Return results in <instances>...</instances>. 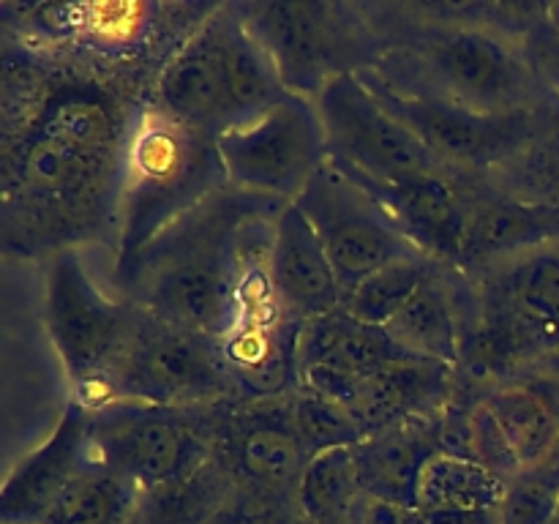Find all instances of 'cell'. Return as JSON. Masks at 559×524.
Segmentation results:
<instances>
[{"instance_id": "obj_6", "label": "cell", "mask_w": 559, "mask_h": 524, "mask_svg": "<svg viewBox=\"0 0 559 524\" xmlns=\"http://www.w3.org/2000/svg\"><path fill=\"white\" fill-rule=\"evenodd\" d=\"M205 409L156 407L131 398L91 407L93 458L151 495L213 456Z\"/></svg>"}, {"instance_id": "obj_20", "label": "cell", "mask_w": 559, "mask_h": 524, "mask_svg": "<svg viewBox=\"0 0 559 524\" xmlns=\"http://www.w3.org/2000/svg\"><path fill=\"white\" fill-rule=\"evenodd\" d=\"M331 162V158H328ZM333 164V162H331ZM342 169V167H338ZM347 178L364 186L374 200L382 202L388 213L396 218L402 233L424 251L426 257H448V260H464L469 233V213L464 211L462 200L451 189L445 175L409 180V183L385 186L366 180L360 175L347 172Z\"/></svg>"}, {"instance_id": "obj_4", "label": "cell", "mask_w": 559, "mask_h": 524, "mask_svg": "<svg viewBox=\"0 0 559 524\" xmlns=\"http://www.w3.org/2000/svg\"><path fill=\"white\" fill-rule=\"evenodd\" d=\"M287 93L238 9L222 5L164 66L156 109L189 129L218 136Z\"/></svg>"}, {"instance_id": "obj_17", "label": "cell", "mask_w": 559, "mask_h": 524, "mask_svg": "<svg viewBox=\"0 0 559 524\" xmlns=\"http://www.w3.org/2000/svg\"><path fill=\"white\" fill-rule=\"evenodd\" d=\"M93 462L91 407L71 402L41 448L22 458L0 495V524H44L66 486Z\"/></svg>"}, {"instance_id": "obj_1", "label": "cell", "mask_w": 559, "mask_h": 524, "mask_svg": "<svg viewBox=\"0 0 559 524\" xmlns=\"http://www.w3.org/2000/svg\"><path fill=\"white\" fill-rule=\"evenodd\" d=\"M287 202L227 186L158 235L118 282L134 289L136 306L167 325L222 338L238 317L246 235Z\"/></svg>"}, {"instance_id": "obj_16", "label": "cell", "mask_w": 559, "mask_h": 524, "mask_svg": "<svg viewBox=\"0 0 559 524\" xmlns=\"http://www.w3.org/2000/svg\"><path fill=\"white\" fill-rule=\"evenodd\" d=\"M369 91L440 158L442 164H489L519 145L524 120L519 112L480 115L420 91L388 82L377 71H360Z\"/></svg>"}, {"instance_id": "obj_13", "label": "cell", "mask_w": 559, "mask_h": 524, "mask_svg": "<svg viewBox=\"0 0 559 524\" xmlns=\"http://www.w3.org/2000/svg\"><path fill=\"white\" fill-rule=\"evenodd\" d=\"M304 320L284 311L267 278V260L246 262L238 317L218 338V353L240 402L287 398L300 391L298 349Z\"/></svg>"}, {"instance_id": "obj_26", "label": "cell", "mask_w": 559, "mask_h": 524, "mask_svg": "<svg viewBox=\"0 0 559 524\" xmlns=\"http://www.w3.org/2000/svg\"><path fill=\"white\" fill-rule=\"evenodd\" d=\"M364 502L355 448L311 456L295 486V505L306 524H358Z\"/></svg>"}, {"instance_id": "obj_14", "label": "cell", "mask_w": 559, "mask_h": 524, "mask_svg": "<svg viewBox=\"0 0 559 524\" xmlns=\"http://www.w3.org/2000/svg\"><path fill=\"white\" fill-rule=\"evenodd\" d=\"M213 458L246 489L295 497L306 456L287 398L224 402L207 418Z\"/></svg>"}, {"instance_id": "obj_28", "label": "cell", "mask_w": 559, "mask_h": 524, "mask_svg": "<svg viewBox=\"0 0 559 524\" xmlns=\"http://www.w3.org/2000/svg\"><path fill=\"white\" fill-rule=\"evenodd\" d=\"M235 489L233 475L211 456L186 478L142 495L134 524H211Z\"/></svg>"}, {"instance_id": "obj_19", "label": "cell", "mask_w": 559, "mask_h": 524, "mask_svg": "<svg viewBox=\"0 0 559 524\" xmlns=\"http://www.w3.org/2000/svg\"><path fill=\"white\" fill-rule=\"evenodd\" d=\"M486 284V314L513 327L533 353L559 342V240L491 262Z\"/></svg>"}, {"instance_id": "obj_34", "label": "cell", "mask_w": 559, "mask_h": 524, "mask_svg": "<svg viewBox=\"0 0 559 524\" xmlns=\"http://www.w3.org/2000/svg\"><path fill=\"white\" fill-rule=\"evenodd\" d=\"M358 524H431V522L418 505H402V502L377 500V497L366 495Z\"/></svg>"}, {"instance_id": "obj_18", "label": "cell", "mask_w": 559, "mask_h": 524, "mask_svg": "<svg viewBox=\"0 0 559 524\" xmlns=\"http://www.w3.org/2000/svg\"><path fill=\"white\" fill-rule=\"evenodd\" d=\"M267 278L278 303L298 320L342 309L344 293L320 235L295 202L282 207L267 243Z\"/></svg>"}, {"instance_id": "obj_31", "label": "cell", "mask_w": 559, "mask_h": 524, "mask_svg": "<svg viewBox=\"0 0 559 524\" xmlns=\"http://www.w3.org/2000/svg\"><path fill=\"white\" fill-rule=\"evenodd\" d=\"M289 407H293L295 431L309 458L333 448H355L369 437L366 426L349 409L304 388L289 396Z\"/></svg>"}, {"instance_id": "obj_21", "label": "cell", "mask_w": 559, "mask_h": 524, "mask_svg": "<svg viewBox=\"0 0 559 524\" xmlns=\"http://www.w3.org/2000/svg\"><path fill=\"white\" fill-rule=\"evenodd\" d=\"M426 418L371 431L355 445L358 475L369 497L402 505H418V486L429 458L440 451L437 429H426Z\"/></svg>"}, {"instance_id": "obj_36", "label": "cell", "mask_w": 559, "mask_h": 524, "mask_svg": "<svg viewBox=\"0 0 559 524\" xmlns=\"http://www.w3.org/2000/svg\"><path fill=\"white\" fill-rule=\"evenodd\" d=\"M431 524H500L497 513H478V516H456V519H429Z\"/></svg>"}, {"instance_id": "obj_9", "label": "cell", "mask_w": 559, "mask_h": 524, "mask_svg": "<svg viewBox=\"0 0 559 524\" xmlns=\"http://www.w3.org/2000/svg\"><path fill=\"white\" fill-rule=\"evenodd\" d=\"M112 398L178 409L240 402L216 338L167 325L147 311L109 377L107 402Z\"/></svg>"}, {"instance_id": "obj_11", "label": "cell", "mask_w": 559, "mask_h": 524, "mask_svg": "<svg viewBox=\"0 0 559 524\" xmlns=\"http://www.w3.org/2000/svg\"><path fill=\"white\" fill-rule=\"evenodd\" d=\"M142 309L136 303H115L93 284L74 249L55 254L47 278L49 338L80 391L107 393L109 377L123 358Z\"/></svg>"}, {"instance_id": "obj_25", "label": "cell", "mask_w": 559, "mask_h": 524, "mask_svg": "<svg viewBox=\"0 0 559 524\" xmlns=\"http://www.w3.org/2000/svg\"><path fill=\"white\" fill-rule=\"evenodd\" d=\"M385 331L404 353L415 355V358L437 360L445 366L462 364V322H459L451 293L437 278V271L409 298V303L388 322Z\"/></svg>"}, {"instance_id": "obj_35", "label": "cell", "mask_w": 559, "mask_h": 524, "mask_svg": "<svg viewBox=\"0 0 559 524\" xmlns=\"http://www.w3.org/2000/svg\"><path fill=\"white\" fill-rule=\"evenodd\" d=\"M530 60H533L535 69H538L551 85L559 87V36L549 25L540 27L533 36V44H530Z\"/></svg>"}, {"instance_id": "obj_8", "label": "cell", "mask_w": 559, "mask_h": 524, "mask_svg": "<svg viewBox=\"0 0 559 524\" xmlns=\"http://www.w3.org/2000/svg\"><path fill=\"white\" fill-rule=\"evenodd\" d=\"M235 9L265 47L284 87L295 96L317 102L331 80L360 74L371 66L358 22H353L344 5L265 0Z\"/></svg>"}, {"instance_id": "obj_24", "label": "cell", "mask_w": 559, "mask_h": 524, "mask_svg": "<svg viewBox=\"0 0 559 524\" xmlns=\"http://www.w3.org/2000/svg\"><path fill=\"white\" fill-rule=\"evenodd\" d=\"M506 484V478L473 458L437 451L420 475L418 508L429 519L497 513Z\"/></svg>"}, {"instance_id": "obj_7", "label": "cell", "mask_w": 559, "mask_h": 524, "mask_svg": "<svg viewBox=\"0 0 559 524\" xmlns=\"http://www.w3.org/2000/svg\"><path fill=\"white\" fill-rule=\"evenodd\" d=\"M216 147L233 189L278 202L298 200L331 156L317 104L295 93L218 134Z\"/></svg>"}, {"instance_id": "obj_30", "label": "cell", "mask_w": 559, "mask_h": 524, "mask_svg": "<svg viewBox=\"0 0 559 524\" xmlns=\"http://www.w3.org/2000/svg\"><path fill=\"white\" fill-rule=\"evenodd\" d=\"M431 273H435V262L429 257H407V260L391 262L366 276L344 298L342 309L366 325L385 327L424 287Z\"/></svg>"}, {"instance_id": "obj_3", "label": "cell", "mask_w": 559, "mask_h": 524, "mask_svg": "<svg viewBox=\"0 0 559 524\" xmlns=\"http://www.w3.org/2000/svg\"><path fill=\"white\" fill-rule=\"evenodd\" d=\"M229 186L216 136L178 123L162 109L129 126L118 186V276L173 224Z\"/></svg>"}, {"instance_id": "obj_37", "label": "cell", "mask_w": 559, "mask_h": 524, "mask_svg": "<svg viewBox=\"0 0 559 524\" xmlns=\"http://www.w3.org/2000/svg\"><path fill=\"white\" fill-rule=\"evenodd\" d=\"M546 25H549L551 31H555L559 36V3L551 5V9H549V22H546Z\"/></svg>"}, {"instance_id": "obj_27", "label": "cell", "mask_w": 559, "mask_h": 524, "mask_svg": "<svg viewBox=\"0 0 559 524\" xmlns=\"http://www.w3.org/2000/svg\"><path fill=\"white\" fill-rule=\"evenodd\" d=\"M140 502L142 491L129 478L93 458L66 486L44 524H134Z\"/></svg>"}, {"instance_id": "obj_22", "label": "cell", "mask_w": 559, "mask_h": 524, "mask_svg": "<svg viewBox=\"0 0 559 524\" xmlns=\"http://www.w3.org/2000/svg\"><path fill=\"white\" fill-rule=\"evenodd\" d=\"M453 366L426 358H402L385 366L366 385L364 420L366 431H380L407 420L429 418L448 396Z\"/></svg>"}, {"instance_id": "obj_5", "label": "cell", "mask_w": 559, "mask_h": 524, "mask_svg": "<svg viewBox=\"0 0 559 524\" xmlns=\"http://www.w3.org/2000/svg\"><path fill=\"white\" fill-rule=\"evenodd\" d=\"M382 76L480 115L516 112L530 93V69L511 44L473 25L426 33L409 55L407 74Z\"/></svg>"}, {"instance_id": "obj_23", "label": "cell", "mask_w": 559, "mask_h": 524, "mask_svg": "<svg viewBox=\"0 0 559 524\" xmlns=\"http://www.w3.org/2000/svg\"><path fill=\"white\" fill-rule=\"evenodd\" d=\"M559 240V207L495 200L469 216L464 260L500 262Z\"/></svg>"}, {"instance_id": "obj_15", "label": "cell", "mask_w": 559, "mask_h": 524, "mask_svg": "<svg viewBox=\"0 0 559 524\" xmlns=\"http://www.w3.org/2000/svg\"><path fill=\"white\" fill-rule=\"evenodd\" d=\"M402 358L415 355L404 353L385 327L366 325L336 309L304 322L298 349L300 388L342 404L360 420L369 380Z\"/></svg>"}, {"instance_id": "obj_29", "label": "cell", "mask_w": 559, "mask_h": 524, "mask_svg": "<svg viewBox=\"0 0 559 524\" xmlns=\"http://www.w3.org/2000/svg\"><path fill=\"white\" fill-rule=\"evenodd\" d=\"M513 458L522 469L540 467L557 440V413L549 398L530 388H500L486 398Z\"/></svg>"}, {"instance_id": "obj_33", "label": "cell", "mask_w": 559, "mask_h": 524, "mask_svg": "<svg viewBox=\"0 0 559 524\" xmlns=\"http://www.w3.org/2000/svg\"><path fill=\"white\" fill-rule=\"evenodd\" d=\"M211 524H306L300 516L295 497L271 495L260 489H238L229 495L222 511L213 516Z\"/></svg>"}, {"instance_id": "obj_32", "label": "cell", "mask_w": 559, "mask_h": 524, "mask_svg": "<svg viewBox=\"0 0 559 524\" xmlns=\"http://www.w3.org/2000/svg\"><path fill=\"white\" fill-rule=\"evenodd\" d=\"M559 513V475L544 464L513 475L502 491L497 519L500 524H555Z\"/></svg>"}, {"instance_id": "obj_12", "label": "cell", "mask_w": 559, "mask_h": 524, "mask_svg": "<svg viewBox=\"0 0 559 524\" xmlns=\"http://www.w3.org/2000/svg\"><path fill=\"white\" fill-rule=\"evenodd\" d=\"M295 205L320 235L344 298L380 267L407 257H426L382 202L331 162L309 180Z\"/></svg>"}, {"instance_id": "obj_2", "label": "cell", "mask_w": 559, "mask_h": 524, "mask_svg": "<svg viewBox=\"0 0 559 524\" xmlns=\"http://www.w3.org/2000/svg\"><path fill=\"white\" fill-rule=\"evenodd\" d=\"M126 140L129 129L107 98L63 93L22 140L9 175V205L20 202V211L52 222H91L107 191L118 202Z\"/></svg>"}, {"instance_id": "obj_38", "label": "cell", "mask_w": 559, "mask_h": 524, "mask_svg": "<svg viewBox=\"0 0 559 524\" xmlns=\"http://www.w3.org/2000/svg\"><path fill=\"white\" fill-rule=\"evenodd\" d=\"M555 524H559V513H557V519H555Z\"/></svg>"}, {"instance_id": "obj_10", "label": "cell", "mask_w": 559, "mask_h": 524, "mask_svg": "<svg viewBox=\"0 0 559 524\" xmlns=\"http://www.w3.org/2000/svg\"><path fill=\"white\" fill-rule=\"evenodd\" d=\"M331 162L385 186L445 175V164L369 91L360 74L328 82L317 96Z\"/></svg>"}]
</instances>
